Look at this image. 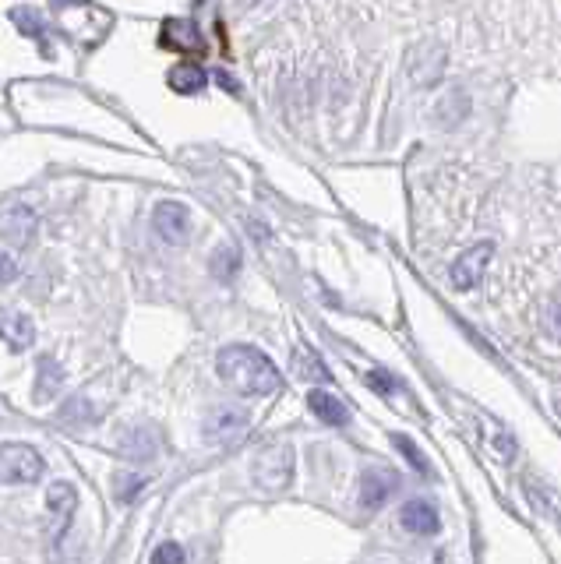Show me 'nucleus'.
<instances>
[{
    "mask_svg": "<svg viewBox=\"0 0 561 564\" xmlns=\"http://www.w3.org/2000/svg\"><path fill=\"white\" fill-rule=\"evenodd\" d=\"M223 381L240 395H276L283 388V374L269 357L255 346H223L216 357Z\"/></svg>",
    "mask_w": 561,
    "mask_h": 564,
    "instance_id": "nucleus-1",
    "label": "nucleus"
},
{
    "mask_svg": "<svg viewBox=\"0 0 561 564\" xmlns=\"http://www.w3.org/2000/svg\"><path fill=\"white\" fill-rule=\"evenodd\" d=\"M43 473H46V462L32 445H22V441L0 445V483L22 487V483L43 480Z\"/></svg>",
    "mask_w": 561,
    "mask_h": 564,
    "instance_id": "nucleus-2",
    "label": "nucleus"
},
{
    "mask_svg": "<svg viewBox=\"0 0 561 564\" xmlns=\"http://www.w3.org/2000/svg\"><path fill=\"white\" fill-rule=\"evenodd\" d=\"M293 480V448L286 445V441H279V445H269L258 452L255 459V483L262 490H269V494H279V490H286Z\"/></svg>",
    "mask_w": 561,
    "mask_h": 564,
    "instance_id": "nucleus-3",
    "label": "nucleus"
},
{
    "mask_svg": "<svg viewBox=\"0 0 561 564\" xmlns=\"http://www.w3.org/2000/svg\"><path fill=\"white\" fill-rule=\"evenodd\" d=\"M152 226L166 244H187L191 237V212L180 201H159L156 212H152Z\"/></svg>",
    "mask_w": 561,
    "mask_h": 564,
    "instance_id": "nucleus-4",
    "label": "nucleus"
},
{
    "mask_svg": "<svg viewBox=\"0 0 561 564\" xmlns=\"http://www.w3.org/2000/svg\"><path fill=\"white\" fill-rule=\"evenodd\" d=\"M491 254H494V244H487V240L477 247H470V251L452 265V286H456V290H473V286L484 279Z\"/></svg>",
    "mask_w": 561,
    "mask_h": 564,
    "instance_id": "nucleus-5",
    "label": "nucleus"
},
{
    "mask_svg": "<svg viewBox=\"0 0 561 564\" xmlns=\"http://www.w3.org/2000/svg\"><path fill=\"white\" fill-rule=\"evenodd\" d=\"M36 226H39V219L29 205H11L0 212V240H8V244H15V247L29 244Z\"/></svg>",
    "mask_w": 561,
    "mask_h": 564,
    "instance_id": "nucleus-6",
    "label": "nucleus"
},
{
    "mask_svg": "<svg viewBox=\"0 0 561 564\" xmlns=\"http://www.w3.org/2000/svg\"><path fill=\"white\" fill-rule=\"evenodd\" d=\"M46 508L53 512V522H57V529H53V543H57L60 533L68 529L71 515H75V508H78V490H75V483H68V480L50 483V487H46Z\"/></svg>",
    "mask_w": 561,
    "mask_h": 564,
    "instance_id": "nucleus-7",
    "label": "nucleus"
},
{
    "mask_svg": "<svg viewBox=\"0 0 561 564\" xmlns=\"http://www.w3.org/2000/svg\"><path fill=\"white\" fill-rule=\"evenodd\" d=\"M247 431V416L240 413V409L233 406H219L209 413V420H205V438L209 441H240Z\"/></svg>",
    "mask_w": 561,
    "mask_h": 564,
    "instance_id": "nucleus-8",
    "label": "nucleus"
},
{
    "mask_svg": "<svg viewBox=\"0 0 561 564\" xmlns=\"http://www.w3.org/2000/svg\"><path fill=\"white\" fill-rule=\"evenodd\" d=\"M396 483L399 480L392 469H367V473L360 476V505H364L367 512H378V508L392 498Z\"/></svg>",
    "mask_w": 561,
    "mask_h": 564,
    "instance_id": "nucleus-9",
    "label": "nucleus"
},
{
    "mask_svg": "<svg viewBox=\"0 0 561 564\" xmlns=\"http://www.w3.org/2000/svg\"><path fill=\"white\" fill-rule=\"evenodd\" d=\"M399 522H403L406 533L413 536H434L438 533V526H442V519H438V512H434L431 501L424 498H413L403 505V512H399Z\"/></svg>",
    "mask_w": 561,
    "mask_h": 564,
    "instance_id": "nucleus-10",
    "label": "nucleus"
},
{
    "mask_svg": "<svg viewBox=\"0 0 561 564\" xmlns=\"http://www.w3.org/2000/svg\"><path fill=\"white\" fill-rule=\"evenodd\" d=\"M0 339L15 353H25L29 346H36V325L18 311H0Z\"/></svg>",
    "mask_w": 561,
    "mask_h": 564,
    "instance_id": "nucleus-11",
    "label": "nucleus"
},
{
    "mask_svg": "<svg viewBox=\"0 0 561 564\" xmlns=\"http://www.w3.org/2000/svg\"><path fill=\"white\" fill-rule=\"evenodd\" d=\"M163 46H170V50H177V53H205V36L191 22L170 18V22L163 25Z\"/></svg>",
    "mask_w": 561,
    "mask_h": 564,
    "instance_id": "nucleus-12",
    "label": "nucleus"
},
{
    "mask_svg": "<svg viewBox=\"0 0 561 564\" xmlns=\"http://www.w3.org/2000/svg\"><path fill=\"white\" fill-rule=\"evenodd\" d=\"M307 406H311V413H315L318 420L329 423V427H343V423L350 420L343 402H339L332 392H322V388H315V392L307 395Z\"/></svg>",
    "mask_w": 561,
    "mask_h": 564,
    "instance_id": "nucleus-13",
    "label": "nucleus"
},
{
    "mask_svg": "<svg viewBox=\"0 0 561 564\" xmlns=\"http://www.w3.org/2000/svg\"><path fill=\"white\" fill-rule=\"evenodd\" d=\"M60 385H64V371L53 357H39L36 360V399L39 402H50L57 399Z\"/></svg>",
    "mask_w": 561,
    "mask_h": 564,
    "instance_id": "nucleus-14",
    "label": "nucleus"
},
{
    "mask_svg": "<svg viewBox=\"0 0 561 564\" xmlns=\"http://www.w3.org/2000/svg\"><path fill=\"white\" fill-rule=\"evenodd\" d=\"M156 438H152L145 427H135V431H128L124 434V441H120V452L128 455V459H135V462H142V459H152L156 455Z\"/></svg>",
    "mask_w": 561,
    "mask_h": 564,
    "instance_id": "nucleus-15",
    "label": "nucleus"
},
{
    "mask_svg": "<svg viewBox=\"0 0 561 564\" xmlns=\"http://www.w3.org/2000/svg\"><path fill=\"white\" fill-rule=\"evenodd\" d=\"M170 85L177 92H184V96H191V92H202L205 89V71L198 64H177L170 71Z\"/></svg>",
    "mask_w": 561,
    "mask_h": 564,
    "instance_id": "nucleus-16",
    "label": "nucleus"
},
{
    "mask_svg": "<svg viewBox=\"0 0 561 564\" xmlns=\"http://www.w3.org/2000/svg\"><path fill=\"white\" fill-rule=\"evenodd\" d=\"M293 371H297L300 378H307V381H325V378H329L325 364L307 346H300L297 353H293Z\"/></svg>",
    "mask_w": 561,
    "mask_h": 564,
    "instance_id": "nucleus-17",
    "label": "nucleus"
},
{
    "mask_svg": "<svg viewBox=\"0 0 561 564\" xmlns=\"http://www.w3.org/2000/svg\"><path fill=\"white\" fill-rule=\"evenodd\" d=\"M523 494L533 501V508H537V512L544 515V519L558 522V505H554V501H551V494H547V490L540 487L537 480H523Z\"/></svg>",
    "mask_w": 561,
    "mask_h": 564,
    "instance_id": "nucleus-18",
    "label": "nucleus"
},
{
    "mask_svg": "<svg viewBox=\"0 0 561 564\" xmlns=\"http://www.w3.org/2000/svg\"><path fill=\"white\" fill-rule=\"evenodd\" d=\"M237 268H240V254H237V247H219L216 254H212V275L216 279H223V282H230L233 275H237Z\"/></svg>",
    "mask_w": 561,
    "mask_h": 564,
    "instance_id": "nucleus-19",
    "label": "nucleus"
},
{
    "mask_svg": "<svg viewBox=\"0 0 561 564\" xmlns=\"http://www.w3.org/2000/svg\"><path fill=\"white\" fill-rule=\"evenodd\" d=\"M113 498L120 501V505H131V501L142 494V487H145V476H131V473H117V480H113Z\"/></svg>",
    "mask_w": 561,
    "mask_h": 564,
    "instance_id": "nucleus-20",
    "label": "nucleus"
},
{
    "mask_svg": "<svg viewBox=\"0 0 561 564\" xmlns=\"http://www.w3.org/2000/svg\"><path fill=\"white\" fill-rule=\"evenodd\" d=\"M60 420H68V423H85V420H96V413H92V409L85 406V399H71L68 406L60 409Z\"/></svg>",
    "mask_w": 561,
    "mask_h": 564,
    "instance_id": "nucleus-21",
    "label": "nucleus"
},
{
    "mask_svg": "<svg viewBox=\"0 0 561 564\" xmlns=\"http://www.w3.org/2000/svg\"><path fill=\"white\" fill-rule=\"evenodd\" d=\"M152 564H184V547L180 543H159L152 550Z\"/></svg>",
    "mask_w": 561,
    "mask_h": 564,
    "instance_id": "nucleus-22",
    "label": "nucleus"
},
{
    "mask_svg": "<svg viewBox=\"0 0 561 564\" xmlns=\"http://www.w3.org/2000/svg\"><path fill=\"white\" fill-rule=\"evenodd\" d=\"M367 385H371L378 395L396 392V378H392V374H385V371H367Z\"/></svg>",
    "mask_w": 561,
    "mask_h": 564,
    "instance_id": "nucleus-23",
    "label": "nucleus"
},
{
    "mask_svg": "<svg viewBox=\"0 0 561 564\" xmlns=\"http://www.w3.org/2000/svg\"><path fill=\"white\" fill-rule=\"evenodd\" d=\"M494 452H498V459L512 462V455H516V438H512L509 431H502L498 427V434H494Z\"/></svg>",
    "mask_w": 561,
    "mask_h": 564,
    "instance_id": "nucleus-24",
    "label": "nucleus"
},
{
    "mask_svg": "<svg viewBox=\"0 0 561 564\" xmlns=\"http://www.w3.org/2000/svg\"><path fill=\"white\" fill-rule=\"evenodd\" d=\"M18 279V265H15V258L11 254H0V290L8 286V282H15Z\"/></svg>",
    "mask_w": 561,
    "mask_h": 564,
    "instance_id": "nucleus-25",
    "label": "nucleus"
},
{
    "mask_svg": "<svg viewBox=\"0 0 561 564\" xmlns=\"http://www.w3.org/2000/svg\"><path fill=\"white\" fill-rule=\"evenodd\" d=\"M396 448H399V452L406 455V459H410V466H417L420 473H427V462L420 459V452H417V448L410 445V441H406V438H396Z\"/></svg>",
    "mask_w": 561,
    "mask_h": 564,
    "instance_id": "nucleus-26",
    "label": "nucleus"
},
{
    "mask_svg": "<svg viewBox=\"0 0 561 564\" xmlns=\"http://www.w3.org/2000/svg\"><path fill=\"white\" fill-rule=\"evenodd\" d=\"M551 332L561 339V297H554V304H551Z\"/></svg>",
    "mask_w": 561,
    "mask_h": 564,
    "instance_id": "nucleus-27",
    "label": "nucleus"
},
{
    "mask_svg": "<svg viewBox=\"0 0 561 564\" xmlns=\"http://www.w3.org/2000/svg\"><path fill=\"white\" fill-rule=\"evenodd\" d=\"M60 8H64V4H85V0H57Z\"/></svg>",
    "mask_w": 561,
    "mask_h": 564,
    "instance_id": "nucleus-28",
    "label": "nucleus"
},
{
    "mask_svg": "<svg viewBox=\"0 0 561 564\" xmlns=\"http://www.w3.org/2000/svg\"><path fill=\"white\" fill-rule=\"evenodd\" d=\"M558 409H561V399H558Z\"/></svg>",
    "mask_w": 561,
    "mask_h": 564,
    "instance_id": "nucleus-29",
    "label": "nucleus"
}]
</instances>
